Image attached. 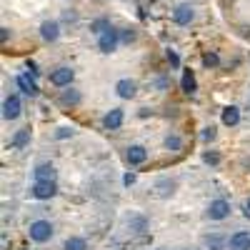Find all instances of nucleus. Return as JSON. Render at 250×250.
Here are the masks:
<instances>
[{"mask_svg": "<svg viewBox=\"0 0 250 250\" xmlns=\"http://www.w3.org/2000/svg\"><path fill=\"white\" fill-rule=\"evenodd\" d=\"M30 240H35V243H45V240H50L53 238V225L48 223V220H35L33 225H30Z\"/></svg>", "mask_w": 250, "mask_h": 250, "instance_id": "nucleus-1", "label": "nucleus"}, {"mask_svg": "<svg viewBox=\"0 0 250 250\" xmlns=\"http://www.w3.org/2000/svg\"><path fill=\"white\" fill-rule=\"evenodd\" d=\"M118 43H120V30H115V28L105 30V33L98 38V48H100V53H113V50L118 48Z\"/></svg>", "mask_w": 250, "mask_h": 250, "instance_id": "nucleus-2", "label": "nucleus"}, {"mask_svg": "<svg viewBox=\"0 0 250 250\" xmlns=\"http://www.w3.org/2000/svg\"><path fill=\"white\" fill-rule=\"evenodd\" d=\"M73 78H75V70L68 68V65L55 68V70L50 73V83H53V85H58V88H70Z\"/></svg>", "mask_w": 250, "mask_h": 250, "instance_id": "nucleus-3", "label": "nucleus"}, {"mask_svg": "<svg viewBox=\"0 0 250 250\" xmlns=\"http://www.w3.org/2000/svg\"><path fill=\"white\" fill-rule=\"evenodd\" d=\"M58 193V188H55V180H35L33 185V195L38 200H48Z\"/></svg>", "mask_w": 250, "mask_h": 250, "instance_id": "nucleus-4", "label": "nucleus"}, {"mask_svg": "<svg viewBox=\"0 0 250 250\" xmlns=\"http://www.w3.org/2000/svg\"><path fill=\"white\" fill-rule=\"evenodd\" d=\"M195 18V13H193V5H188V3H180V5H175V10H173V20L178 25H190V20Z\"/></svg>", "mask_w": 250, "mask_h": 250, "instance_id": "nucleus-5", "label": "nucleus"}, {"mask_svg": "<svg viewBox=\"0 0 250 250\" xmlns=\"http://www.w3.org/2000/svg\"><path fill=\"white\" fill-rule=\"evenodd\" d=\"M20 115V98L18 95H8L3 103V118L5 120H15Z\"/></svg>", "mask_w": 250, "mask_h": 250, "instance_id": "nucleus-6", "label": "nucleus"}, {"mask_svg": "<svg viewBox=\"0 0 250 250\" xmlns=\"http://www.w3.org/2000/svg\"><path fill=\"white\" fill-rule=\"evenodd\" d=\"M228 213H230V203L228 200H213L210 208H208V215L213 220H223V218H228Z\"/></svg>", "mask_w": 250, "mask_h": 250, "instance_id": "nucleus-7", "label": "nucleus"}, {"mask_svg": "<svg viewBox=\"0 0 250 250\" xmlns=\"http://www.w3.org/2000/svg\"><path fill=\"white\" fill-rule=\"evenodd\" d=\"M40 35H43V40L53 43V40H58V35H60V25L55 23V20H45V23L40 25Z\"/></svg>", "mask_w": 250, "mask_h": 250, "instance_id": "nucleus-8", "label": "nucleus"}, {"mask_svg": "<svg viewBox=\"0 0 250 250\" xmlns=\"http://www.w3.org/2000/svg\"><path fill=\"white\" fill-rule=\"evenodd\" d=\"M103 125H105L108 130H118L120 125H123V110L120 108H113L105 118H103Z\"/></svg>", "mask_w": 250, "mask_h": 250, "instance_id": "nucleus-9", "label": "nucleus"}, {"mask_svg": "<svg viewBox=\"0 0 250 250\" xmlns=\"http://www.w3.org/2000/svg\"><path fill=\"white\" fill-rule=\"evenodd\" d=\"M145 158H148V150H145L143 145H130L128 148V163L130 165H140V163H145Z\"/></svg>", "mask_w": 250, "mask_h": 250, "instance_id": "nucleus-10", "label": "nucleus"}, {"mask_svg": "<svg viewBox=\"0 0 250 250\" xmlns=\"http://www.w3.org/2000/svg\"><path fill=\"white\" fill-rule=\"evenodd\" d=\"M228 245H230V250H250V235L240 230V233H235L230 238V243H228Z\"/></svg>", "mask_w": 250, "mask_h": 250, "instance_id": "nucleus-11", "label": "nucleus"}, {"mask_svg": "<svg viewBox=\"0 0 250 250\" xmlns=\"http://www.w3.org/2000/svg\"><path fill=\"white\" fill-rule=\"evenodd\" d=\"M115 90H118V95H120V98H133V95H135V83H133V80H128V78H123V80H118Z\"/></svg>", "mask_w": 250, "mask_h": 250, "instance_id": "nucleus-12", "label": "nucleus"}, {"mask_svg": "<svg viewBox=\"0 0 250 250\" xmlns=\"http://www.w3.org/2000/svg\"><path fill=\"white\" fill-rule=\"evenodd\" d=\"M35 180H55V168L50 163H40L35 168Z\"/></svg>", "mask_w": 250, "mask_h": 250, "instance_id": "nucleus-13", "label": "nucleus"}, {"mask_svg": "<svg viewBox=\"0 0 250 250\" xmlns=\"http://www.w3.org/2000/svg\"><path fill=\"white\" fill-rule=\"evenodd\" d=\"M180 88H183V93H188V95H193L195 93V75H193V70H185L183 73V80H180Z\"/></svg>", "mask_w": 250, "mask_h": 250, "instance_id": "nucleus-14", "label": "nucleus"}, {"mask_svg": "<svg viewBox=\"0 0 250 250\" xmlns=\"http://www.w3.org/2000/svg\"><path fill=\"white\" fill-rule=\"evenodd\" d=\"M18 88L23 90L25 95H38V85H35L28 75H20V78H18Z\"/></svg>", "mask_w": 250, "mask_h": 250, "instance_id": "nucleus-15", "label": "nucleus"}, {"mask_svg": "<svg viewBox=\"0 0 250 250\" xmlns=\"http://www.w3.org/2000/svg\"><path fill=\"white\" fill-rule=\"evenodd\" d=\"M60 103H62V105H78V103H80V93H78L75 88L62 90V95H60Z\"/></svg>", "mask_w": 250, "mask_h": 250, "instance_id": "nucleus-16", "label": "nucleus"}, {"mask_svg": "<svg viewBox=\"0 0 250 250\" xmlns=\"http://www.w3.org/2000/svg\"><path fill=\"white\" fill-rule=\"evenodd\" d=\"M238 120H240V110H238L235 105H230V108L223 110V123H225V125H238Z\"/></svg>", "mask_w": 250, "mask_h": 250, "instance_id": "nucleus-17", "label": "nucleus"}, {"mask_svg": "<svg viewBox=\"0 0 250 250\" xmlns=\"http://www.w3.org/2000/svg\"><path fill=\"white\" fill-rule=\"evenodd\" d=\"M205 243H208V248H210V250H223L230 240H225L223 235H218V233H215V235H208V240H205Z\"/></svg>", "mask_w": 250, "mask_h": 250, "instance_id": "nucleus-18", "label": "nucleus"}, {"mask_svg": "<svg viewBox=\"0 0 250 250\" xmlns=\"http://www.w3.org/2000/svg\"><path fill=\"white\" fill-rule=\"evenodd\" d=\"M65 250H88V243L83 238H68L65 240Z\"/></svg>", "mask_w": 250, "mask_h": 250, "instance_id": "nucleus-19", "label": "nucleus"}, {"mask_svg": "<svg viewBox=\"0 0 250 250\" xmlns=\"http://www.w3.org/2000/svg\"><path fill=\"white\" fill-rule=\"evenodd\" d=\"M110 28H113V25H110V20H105V18H98L95 23L90 25V30H93V33H100V35L105 33V30H110Z\"/></svg>", "mask_w": 250, "mask_h": 250, "instance_id": "nucleus-20", "label": "nucleus"}, {"mask_svg": "<svg viewBox=\"0 0 250 250\" xmlns=\"http://www.w3.org/2000/svg\"><path fill=\"white\" fill-rule=\"evenodd\" d=\"M28 140H30V130L25 128V130H20V133L13 138V148H23V145H25Z\"/></svg>", "mask_w": 250, "mask_h": 250, "instance_id": "nucleus-21", "label": "nucleus"}, {"mask_svg": "<svg viewBox=\"0 0 250 250\" xmlns=\"http://www.w3.org/2000/svg\"><path fill=\"white\" fill-rule=\"evenodd\" d=\"M165 148H168L170 153H178V150L183 148V143H180L178 135H168V138H165Z\"/></svg>", "mask_w": 250, "mask_h": 250, "instance_id": "nucleus-22", "label": "nucleus"}, {"mask_svg": "<svg viewBox=\"0 0 250 250\" xmlns=\"http://www.w3.org/2000/svg\"><path fill=\"white\" fill-rule=\"evenodd\" d=\"M135 38H138V35H135L133 28H123V30H120V43H133Z\"/></svg>", "mask_w": 250, "mask_h": 250, "instance_id": "nucleus-23", "label": "nucleus"}, {"mask_svg": "<svg viewBox=\"0 0 250 250\" xmlns=\"http://www.w3.org/2000/svg\"><path fill=\"white\" fill-rule=\"evenodd\" d=\"M203 62H205V68H215L220 60H218L215 53H205V55H203Z\"/></svg>", "mask_w": 250, "mask_h": 250, "instance_id": "nucleus-24", "label": "nucleus"}, {"mask_svg": "<svg viewBox=\"0 0 250 250\" xmlns=\"http://www.w3.org/2000/svg\"><path fill=\"white\" fill-rule=\"evenodd\" d=\"M165 58H168V62H170L173 68H178V65H180V58H178V53H175V50H168V53H165Z\"/></svg>", "mask_w": 250, "mask_h": 250, "instance_id": "nucleus-25", "label": "nucleus"}, {"mask_svg": "<svg viewBox=\"0 0 250 250\" xmlns=\"http://www.w3.org/2000/svg\"><path fill=\"white\" fill-rule=\"evenodd\" d=\"M203 140H205V143L215 140V128H213V125H210V128H205V130H203Z\"/></svg>", "mask_w": 250, "mask_h": 250, "instance_id": "nucleus-26", "label": "nucleus"}, {"mask_svg": "<svg viewBox=\"0 0 250 250\" xmlns=\"http://www.w3.org/2000/svg\"><path fill=\"white\" fill-rule=\"evenodd\" d=\"M203 160H205V163H210V165H218V160H220V158H218V153H205V155H203Z\"/></svg>", "mask_w": 250, "mask_h": 250, "instance_id": "nucleus-27", "label": "nucleus"}, {"mask_svg": "<svg viewBox=\"0 0 250 250\" xmlns=\"http://www.w3.org/2000/svg\"><path fill=\"white\" fill-rule=\"evenodd\" d=\"M70 135H73V130H68V128H60V130L55 133V138H60V140H62V138H70Z\"/></svg>", "mask_w": 250, "mask_h": 250, "instance_id": "nucleus-28", "label": "nucleus"}, {"mask_svg": "<svg viewBox=\"0 0 250 250\" xmlns=\"http://www.w3.org/2000/svg\"><path fill=\"white\" fill-rule=\"evenodd\" d=\"M8 38H10V30L8 28H0V43H8Z\"/></svg>", "mask_w": 250, "mask_h": 250, "instance_id": "nucleus-29", "label": "nucleus"}, {"mask_svg": "<svg viewBox=\"0 0 250 250\" xmlns=\"http://www.w3.org/2000/svg\"><path fill=\"white\" fill-rule=\"evenodd\" d=\"M123 183H125V185H133V183H135V175H133V173H128V175L123 178Z\"/></svg>", "mask_w": 250, "mask_h": 250, "instance_id": "nucleus-30", "label": "nucleus"}, {"mask_svg": "<svg viewBox=\"0 0 250 250\" xmlns=\"http://www.w3.org/2000/svg\"><path fill=\"white\" fill-rule=\"evenodd\" d=\"M28 70H30L33 75H38V68H35V62H33V60H28Z\"/></svg>", "mask_w": 250, "mask_h": 250, "instance_id": "nucleus-31", "label": "nucleus"}, {"mask_svg": "<svg viewBox=\"0 0 250 250\" xmlns=\"http://www.w3.org/2000/svg\"><path fill=\"white\" fill-rule=\"evenodd\" d=\"M248 210H250V198H248Z\"/></svg>", "mask_w": 250, "mask_h": 250, "instance_id": "nucleus-32", "label": "nucleus"}]
</instances>
